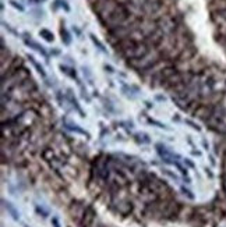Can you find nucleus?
Returning <instances> with one entry per match:
<instances>
[{
  "mask_svg": "<svg viewBox=\"0 0 226 227\" xmlns=\"http://www.w3.org/2000/svg\"><path fill=\"white\" fill-rule=\"evenodd\" d=\"M60 6L64 7L66 11H70V7H69V4H67V1H66V0H60Z\"/></svg>",
  "mask_w": 226,
  "mask_h": 227,
  "instance_id": "ddd939ff",
  "label": "nucleus"
},
{
  "mask_svg": "<svg viewBox=\"0 0 226 227\" xmlns=\"http://www.w3.org/2000/svg\"><path fill=\"white\" fill-rule=\"evenodd\" d=\"M67 99H69V101L71 102V105H73V106H74V107L77 109V111L80 113V114H81V116H85V114H84V111L81 110V107L78 106L77 99H76V98L73 96V91H71V89H67Z\"/></svg>",
  "mask_w": 226,
  "mask_h": 227,
  "instance_id": "0eeeda50",
  "label": "nucleus"
},
{
  "mask_svg": "<svg viewBox=\"0 0 226 227\" xmlns=\"http://www.w3.org/2000/svg\"><path fill=\"white\" fill-rule=\"evenodd\" d=\"M95 219V211L92 206H88L85 209V212H84V216H82V219H81V226L82 227H89L91 224H92V222H94Z\"/></svg>",
  "mask_w": 226,
  "mask_h": 227,
  "instance_id": "f03ea898",
  "label": "nucleus"
},
{
  "mask_svg": "<svg viewBox=\"0 0 226 227\" xmlns=\"http://www.w3.org/2000/svg\"><path fill=\"white\" fill-rule=\"evenodd\" d=\"M24 42H25V45H28L30 47H32V49H35L36 52H39L41 55H42L43 57H45V59H46V62L49 60V57H47V53H46V50L43 49V46H42V45H39L38 42L32 40L31 38H28V34H25V38H24Z\"/></svg>",
  "mask_w": 226,
  "mask_h": 227,
  "instance_id": "7ed1b4c3",
  "label": "nucleus"
},
{
  "mask_svg": "<svg viewBox=\"0 0 226 227\" xmlns=\"http://www.w3.org/2000/svg\"><path fill=\"white\" fill-rule=\"evenodd\" d=\"M135 18H137V16L133 13L130 6L127 3L120 1L116 10L102 23V27L106 28V31H109V29H115L117 27H122V25L130 23V21H134Z\"/></svg>",
  "mask_w": 226,
  "mask_h": 227,
  "instance_id": "f257e3e1",
  "label": "nucleus"
},
{
  "mask_svg": "<svg viewBox=\"0 0 226 227\" xmlns=\"http://www.w3.org/2000/svg\"><path fill=\"white\" fill-rule=\"evenodd\" d=\"M10 4L13 6L14 8H17V10H20V11H24V7L20 4V3H17L16 0H10Z\"/></svg>",
  "mask_w": 226,
  "mask_h": 227,
  "instance_id": "f8f14e48",
  "label": "nucleus"
},
{
  "mask_svg": "<svg viewBox=\"0 0 226 227\" xmlns=\"http://www.w3.org/2000/svg\"><path fill=\"white\" fill-rule=\"evenodd\" d=\"M42 157L46 160V162H50V160H55V152L52 148H45L42 150Z\"/></svg>",
  "mask_w": 226,
  "mask_h": 227,
  "instance_id": "1a4fd4ad",
  "label": "nucleus"
},
{
  "mask_svg": "<svg viewBox=\"0 0 226 227\" xmlns=\"http://www.w3.org/2000/svg\"><path fill=\"white\" fill-rule=\"evenodd\" d=\"M89 36H91V40H92V42H94L95 45L98 46V49H99V50H102V52H105V53H106V49L103 47V45H102V43H101V42H99V40H98V39H96V38H95V35H94V34H91Z\"/></svg>",
  "mask_w": 226,
  "mask_h": 227,
  "instance_id": "9b49d317",
  "label": "nucleus"
},
{
  "mask_svg": "<svg viewBox=\"0 0 226 227\" xmlns=\"http://www.w3.org/2000/svg\"><path fill=\"white\" fill-rule=\"evenodd\" d=\"M63 21H62V25H60V36H62V42L66 45V46H69L71 43V36H70V34L67 32V29L64 28V25H63Z\"/></svg>",
  "mask_w": 226,
  "mask_h": 227,
  "instance_id": "20e7f679",
  "label": "nucleus"
},
{
  "mask_svg": "<svg viewBox=\"0 0 226 227\" xmlns=\"http://www.w3.org/2000/svg\"><path fill=\"white\" fill-rule=\"evenodd\" d=\"M156 99H159V101H162V99H163V101H165V96H162V95H158V96H156Z\"/></svg>",
  "mask_w": 226,
  "mask_h": 227,
  "instance_id": "2eb2a0df",
  "label": "nucleus"
},
{
  "mask_svg": "<svg viewBox=\"0 0 226 227\" xmlns=\"http://www.w3.org/2000/svg\"><path fill=\"white\" fill-rule=\"evenodd\" d=\"M27 59H28V60H30V63H31L32 66H34V67H35V70L38 71L39 74H41V75H42V77H43V78H46V72H45V70H43V67H42V66H41V64H39L38 62H36V60H35V59H34V56H27Z\"/></svg>",
  "mask_w": 226,
  "mask_h": 227,
  "instance_id": "39448f33",
  "label": "nucleus"
},
{
  "mask_svg": "<svg viewBox=\"0 0 226 227\" xmlns=\"http://www.w3.org/2000/svg\"><path fill=\"white\" fill-rule=\"evenodd\" d=\"M39 35L43 38V39L46 40V42H53L55 40V36H53V34L49 31V29H46V28H42L41 31H39Z\"/></svg>",
  "mask_w": 226,
  "mask_h": 227,
  "instance_id": "9d476101",
  "label": "nucleus"
},
{
  "mask_svg": "<svg viewBox=\"0 0 226 227\" xmlns=\"http://www.w3.org/2000/svg\"><path fill=\"white\" fill-rule=\"evenodd\" d=\"M117 211L123 215H128L133 211L131 202H120V205H117Z\"/></svg>",
  "mask_w": 226,
  "mask_h": 227,
  "instance_id": "423d86ee",
  "label": "nucleus"
},
{
  "mask_svg": "<svg viewBox=\"0 0 226 227\" xmlns=\"http://www.w3.org/2000/svg\"><path fill=\"white\" fill-rule=\"evenodd\" d=\"M59 68H60V71L64 72L66 75H69V77H71V78L77 79V74H76V70H74V68H71V67H69V66H64V64H60Z\"/></svg>",
  "mask_w": 226,
  "mask_h": 227,
  "instance_id": "6e6552de",
  "label": "nucleus"
},
{
  "mask_svg": "<svg viewBox=\"0 0 226 227\" xmlns=\"http://www.w3.org/2000/svg\"><path fill=\"white\" fill-rule=\"evenodd\" d=\"M105 70L108 71V72H115V70H113V67H112V66H108V64L105 66Z\"/></svg>",
  "mask_w": 226,
  "mask_h": 227,
  "instance_id": "4468645a",
  "label": "nucleus"
}]
</instances>
